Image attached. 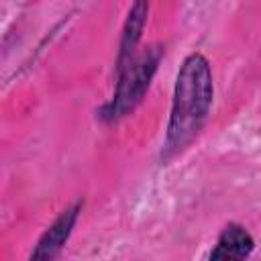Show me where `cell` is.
Segmentation results:
<instances>
[{
    "label": "cell",
    "mask_w": 261,
    "mask_h": 261,
    "mask_svg": "<svg viewBox=\"0 0 261 261\" xmlns=\"http://www.w3.org/2000/svg\"><path fill=\"white\" fill-rule=\"evenodd\" d=\"M212 98L214 84L208 59L202 53L188 55L175 77L171 114L161 147L163 161H169L194 141L208 118Z\"/></svg>",
    "instance_id": "1"
},
{
    "label": "cell",
    "mask_w": 261,
    "mask_h": 261,
    "mask_svg": "<svg viewBox=\"0 0 261 261\" xmlns=\"http://www.w3.org/2000/svg\"><path fill=\"white\" fill-rule=\"evenodd\" d=\"M161 57H163V49L153 45L147 51H143L141 55L133 57L128 61V65L122 71H118V84H116L114 98L100 110L102 120L112 122V120L126 116L130 110H135V106L143 100V96L157 71Z\"/></svg>",
    "instance_id": "2"
},
{
    "label": "cell",
    "mask_w": 261,
    "mask_h": 261,
    "mask_svg": "<svg viewBox=\"0 0 261 261\" xmlns=\"http://www.w3.org/2000/svg\"><path fill=\"white\" fill-rule=\"evenodd\" d=\"M80 210H82V204H73L69 206L67 210H63L55 222L41 234L35 251L31 253V259H53L59 255V251L63 249L65 241L69 239L73 226H75V220L80 216Z\"/></svg>",
    "instance_id": "3"
},
{
    "label": "cell",
    "mask_w": 261,
    "mask_h": 261,
    "mask_svg": "<svg viewBox=\"0 0 261 261\" xmlns=\"http://www.w3.org/2000/svg\"><path fill=\"white\" fill-rule=\"evenodd\" d=\"M147 14H149V0H135L128 10V16H126V22L122 29V37H120L118 67H116L118 71H122L128 65V61L135 57V49H137V43L141 41V35H143L145 22H147Z\"/></svg>",
    "instance_id": "4"
},
{
    "label": "cell",
    "mask_w": 261,
    "mask_h": 261,
    "mask_svg": "<svg viewBox=\"0 0 261 261\" xmlns=\"http://www.w3.org/2000/svg\"><path fill=\"white\" fill-rule=\"evenodd\" d=\"M255 247L253 237L241 224H226L210 253V259H245Z\"/></svg>",
    "instance_id": "5"
}]
</instances>
